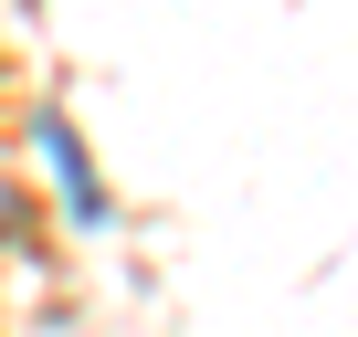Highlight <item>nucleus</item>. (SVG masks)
<instances>
[{
    "mask_svg": "<svg viewBox=\"0 0 358 337\" xmlns=\"http://www.w3.org/2000/svg\"><path fill=\"white\" fill-rule=\"evenodd\" d=\"M43 168H53V190H64L74 222H106V190H95V168H85V148H74L64 116H43Z\"/></svg>",
    "mask_w": 358,
    "mask_h": 337,
    "instance_id": "nucleus-1",
    "label": "nucleus"
}]
</instances>
